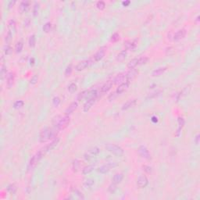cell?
Instances as JSON below:
<instances>
[{"label":"cell","mask_w":200,"mask_h":200,"mask_svg":"<svg viewBox=\"0 0 200 200\" xmlns=\"http://www.w3.org/2000/svg\"><path fill=\"white\" fill-rule=\"evenodd\" d=\"M58 133V130L56 128H45L42 130L39 135V141L42 143L46 142L48 140L56 138V135Z\"/></svg>","instance_id":"1"},{"label":"cell","mask_w":200,"mask_h":200,"mask_svg":"<svg viewBox=\"0 0 200 200\" xmlns=\"http://www.w3.org/2000/svg\"><path fill=\"white\" fill-rule=\"evenodd\" d=\"M70 119L69 116H65V117H61V116H57L54 120H53V125L54 128H56L58 131L64 130L70 124Z\"/></svg>","instance_id":"2"},{"label":"cell","mask_w":200,"mask_h":200,"mask_svg":"<svg viewBox=\"0 0 200 200\" xmlns=\"http://www.w3.org/2000/svg\"><path fill=\"white\" fill-rule=\"evenodd\" d=\"M46 152H45V150L43 149H42L40 151H38L35 155H34L31 158V159H30V161H29V163H28V170H33L35 166H36V165L38 164V163L42 159V158L45 156V154Z\"/></svg>","instance_id":"3"},{"label":"cell","mask_w":200,"mask_h":200,"mask_svg":"<svg viewBox=\"0 0 200 200\" xmlns=\"http://www.w3.org/2000/svg\"><path fill=\"white\" fill-rule=\"evenodd\" d=\"M105 148L106 149V150H108L109 152H110L111 153L118 156H121L124 154V150L121 147L115 145V144H112V143H108L106 145Z\"/></svg>","instance_id":"4"},{"label":"cell","mask_w":200,"mask_h":200,"mask_svg":"<svg viewBox=\"0 0 200 200\" xmlns=\"http://www.w3.org/2000/svg\"><path fill=\"white\" fill-rule=\"evenodd\" d=\"M138 155H139L141 157H142V158H144V159H145L149 160V159H151V158H152V157H151V154L149 153L148 149H147L145 146H144V145H140V146L138 147Z\"/></svg>","instance_id":"5"},{"label":"cell","mask_w":200,"mask_h":200,"mask_svg":"<svg viewBox=\"0 0 200 200\" xmlns=\"http://www.w3.org/2000/svg\"><path fill=\"white\" fill-rule=\"evenodd\" d=\"M117 166V163L116 162L109 163H106V164H105V165H103V166H100V167L98 168V171L99 173H101V174H106V173H108L112 168H114V167H116Z\"/></svg>","instance_id":"6"},{"label":"cell","mask_w":200,"mask_h":200,"mask_svg":"<svg viewBox=\"0 0 200 200\" xmlns=\"http://www.w3.org/2000/svg\"><path fill=\"white\" fill-rule=\"evenodd\" d=\"M98 96H95V97H93V98H88L87 99L86 103H84V106H83V110L84 112H88L90 110V109L92 107V106L94 105V103H95L96 99L98 98Z\"/></svg>","instance_id":"7"},{"label":"cell","mask_w":200,"mask_h":200,"mask_svg":"<svg viewBox=\"0 0 200 200\" xmlns=\"http://www.w3.org/2000/svg\"><path fill=\"white\" fill-rule=\"evenodd\" d=\"M100 150L98 147H93L91 149H90L84 155V157L85 159H90L91 158H92L93 156L98 155L99 153Z\"/></svg>","instance_id":"8"},{"label":"cell","mask_w":200,"mask_h":200,"mask_svg":"<svg viewBox=\"0 0 200 200\" xmlns=\"http://www.w3.org/2000/svg\"><path fill=\"white\" fill-rule=\"evenodd\" d=\"M148 183H149V180H148L147 177L145 175H141L140 177H138V178L137 180V186L139 188H145L147 186Z\"/></svg>","instance_id":"9"},{"label":"cell","mask_w":200,"mask_h":200,"mask_svg":"<svg viewBox=\"0 0 200 200\" xmlns=\"http://www.w3.org/2000/svg\"><path fill=\"white\" fill-rule=\"evenodd\" d=\"M137 45H138V41L135 39L128 40L124 43V45L127 50H134L137 47Z\"/></svg>","instance_id":"10"},{"label":"cell","mask_w":200,"mask_h":200,"mask_svg":"<svg viewBox=\"0 0 200 200\" xmlns=\"http://www.w3.org/2000/svg\"><path fill=\"white\" fill-rule=\"evenodd\" d=\"M138 70H136V69H131L128 73H126L125 74V77H126V81H132L134 78H135L136 77V76L138 75Z\"/></svg>","instance_id":"11"},{"label":"cell","mask_w":200,"mask_h":200,"mask_svg":"<svg viewBox=\"0 0 200 200\" xmlns=\"http://www.w3.org/2000/svg\"><path fill=\"white\" fill-rule=\"evenodd\" d=\"M105 54H106V49L105 48H101L94 55V56H93L94 61L95 62L100 61L105 56Z\"/></svg>","instance_id":"12"},{"label":"cell","mask_w":200,"mask_h":200,"mask_svg":"<svg viewBox=\"0 0 200 200\" xmlns=\"http://www.w3.org/2000/svg\"><path fill=\"white\" fill-rule=\"evenodd\" d=\"M90 63H91L90 60H82V61L79 62L78 64L75 66V70L77 71H81V70L86 69L87 67H88Z\"/></svg>","instance_id":"13"},{"label":"cell","mask_w":200,"mask_h":200,"mask_svg":"<svg viewBox=\"0 0 200 200\" xmlns=\"http://www.w3.org/2000/svg\"><path fill=\"white\" fill-rule=\"evenodd\" d=\"M186 35V30L185 29H180L178 30L174 35V42H178L184 38Z\"/></svg>","instance_id":"14"},{"label":"cell","mask_w":200,"mask_h":200,"mask_svg":"<svg viewBox=\"0 0 200 200\" xmlns=\"http://www.w3.org/2000/svg\"><path fill=\"white\" fill-rule=\"evenodd\" d=\"M129 85H130V82H129V81H125V82L121 84L118 86V88H117L116 93H117V95L122 94L123 92H124V91L129 88Z\"/></svg>","instance_id":"15"},{"label":"cell","mask_w":200,"mask_h":200,"mask_svg":"<svg viewBox=\"0 0 200 200\" xmlns=\"http://www.w3.org/2000/svg\"><path fill=\"white\" fill-rule=\"evenodd\" d=\"M114 84H122L126 81V77H125V74H117L114 80L112 81Z\"/></svg>","instance_id":"16"},{"label":"cell","mask_w":200,"mask_h":200,"mask_svg":"<svg viewBox=\"0 0 200 200\" xmlns=\"http://www.w3.org/2000/svg\"><path fill=\"white\" fill-rule=\"evenodd\" d=\"M6 85L8 87V88H10L14 82V79H15V74L13 72H9L7 73L6 75Z\"/></svg>","instance_id":"17"},{"label":"cell","mask_w":200,"mask_h":200,"mask_svg":"<svg viewBox=\"0 0 200 200\" xmlns=\"http://www.w3.org/2000/svg\"><path fill=\"white\" fill-rule=\"evenodd\" d=\"M77 108V103L76 102H73L72 103L70 104V106L66 109L65 110V114L66 116H70L71 114H73Z\"/></svg>","instance_id":"18"},{"label":"cell","mask_w":200,"mask_h":200,"mask_svg":"<svg viewBox=\"0 0 200 200\" xmlns=\"http://www.w3.org/2000/svg\"><path fill=\"white\" fill-rule=\"evenodd\" d=\"M113 81H107L105 84H103L101 88H100V91H99V93H102V94H104V93H106L108 91H110L113 86Z\"/></svg>","instance_id":"19"},{"label":"cell","mask_w":200,"mask_h":200,"mask_svg":"<svg viewBox=\"0 0 200 200\" xmlns=\"http://www.w3.org/2000/svg\"><path fill=\"white\" fill-rule=\"evenodd\" d=\"M59 138H55L50 144H49V145H46L45 148H43V149L45 150V152H49V151L53 149L57 145V144L59 143Z\"/></svg>","instance_id":"20"},{"label":"cell","mask_w":200,"mask_h":200,"mask_svg":"<svg viewBox=\"0 0 200 200\" xmlns=\"http://www.w3.org/2000/svg\"><path fill=\"white\" fill-rule=\"evenodd\" d=\"M136 103H137L136 99H131V100H129V101H128L127 103H125L122 106L121 109H122V110H128V109H130V108H131L133 106H135Z\"/></svg>","instance_id":"21"},{"label":"cell","mask_w":200,"mask_h":200,"mask_svg":"<svg viewBox=\"0 0 200 200\" xmlns=\"http://www.w3.org/2000/svg\"><path fill=\"white\" fill-rule=\"evenodd\" d=\"M177 122H178V124H179V127L176 131V134H175V136L176 137H179L180 136V134H181V131L182 129V128L184 127V124H185V121H184V119L181 117H179L178 119H177Z\"/></svg>","instance_id":"22"},{"label":"cell","mask_w":200,"mask_h":200,"mask_svg":"<svg viewBox=\"0 0 200 200\" xmlns=\"http://www.w3.org/2000/svg\"><path fill=\"white\" fill-rule=\"evenodd\" d=\"M29 6H30V3L28 1H23L21 3L19 6V11L21 13L27 12L29 9Z\"/></svg>","instance_id":"23"},{"label":"cell","mask_w":200,"mask_h":200,"mask_svg":"<svg viewBox=\"0 0 200 200\" xmlns=\"http://www.w3.org/2000/svg\"><path fill=\"white\" fill-rule=\"evenodd\" d=\"M166 70V66H162V67H159L157 69H156L155 70H153L152 75L153 77H156V76H159L162 74H163L165 71Z\"/></svg>","instance_id":"24"},{"label":"cell","mask_w":200,"mask_h":200,"mask_svg":"<svg viewBox=\"0 0 200 200\" xmlns=\"http://www.w3.org/2000/svg\"><path fill=\"white\" fill-rule=\"evenodd\" d=\"M8 31L11 33H14L16 31V21L13 19L8 22Z\"/></svg>","instance_id":"25"},{"label":"cell","mask_w":200,"mask_h":200,"mask_svg":"<svg viewBox=\"0 0 200 200\" xmlns=\"http://www.w3.org/2000/svg\"><path fill=\"white\" fill-rule=\"evenodd\" d=\"M138 59L136 58V59H133L131 61H129V63H128L127 66H128V68H129L131 70V69L135 68L136 66H138Z\"/></svg>","instance_id":"26"},{"label":"cell","mask_w":200,"mask_h":200,"mask_svg":"<svg viewBox=\"0 0 200 200\" xmlns=\"http://www.w3.org/2000/svg\"><path fill=\"white\" fill-rule=\"evenodd\" d=\"M95 167V164L88 165V166H85V167L82 170V174H84V175H85V174H90L91 171L94 170Z\"/></svg>","instance_id":"27"},{"label":"cell","mask_w":200,"mask_h":200,"mask_svg":"<svg viewBox=\"0 0 200 200\" xmlns=\"http://www.w3.org/2000/svg\"><path fill=\"white\" fill-rule=\"evenodd\" d=\"M123 178H124V175L122 174H117L114 175V177L113 178V183L117 184L122 181Z\"/></svg>","instance_id":"28"},{"label":"cell","mask_w":200,"mask_h":200,"mask_svg":"<svg viewBox=\"0 0 200 200\" xmlns=\"http://www.w3.org/2000/svg\"><path fill=\"white\" fill-rule=\"evenodd\" d=\"M94 184H95V180H93L92 178L85 179L83 182V184L85 188H91Z\"/></svg>","instance_id":"29"},{"label":"cell","mask_w":200,"mask_h":200,"mask_svg":"<svg viewBox=\"0 0 200 200\" xmlns=\"http://www.w3.org/2000/svg\"><path fill=\"white\" fill-rule=\"evenodd\" d=\"M127 55H128L127 50H123V51H121L119 54H117V61H122V60H124V59L126 58Z\"/></svg>","instance_id":"30"},{"label":"cell","mask_w":200,"mask_h":200,"mask_svg":"<svg viewBox=\"0 0 200 200\" xmlns=\"http://www.w3.org/2000/svg\"><path fill=\"white\" fill-rule=\"evenodd\" d=\"M88 92L89 91L86 90V91H83L81 92H80L77 95V100H79V101H81V100L84 99V98H87L88 95Z\"/></svg>","instance_id":"31"},{"label":"cell","mask_w":200,"mask_h":200,"mask_svg":"<svg viewBox=\"0 0 200 200\" xmlns=\"http://www.w3.org/2000/svg\"><path fill=\"white\" fill-rule=\"evenodd\" d=\"M80 166H81V163L78 159H75L73 163V165H72V168H73V170L74 172H77L80 169Z\"/></svg>","instance_id":"32"},{"label":"cell","mask_w":200,"mask_h":200,"mask_svg":"<svg viewBox=\"0 0 200 200\" xmlns=\"http://www.w3.org/2000/svg\"><path fill=\"white\" fill-rule=\"evenodd\" d=\"M0 74H1V78H2V80H3L5 77H6V75H7V74H6V66L4 65L3 63H2V66H1V72H0Z\"/></svg>","instance_id":"33"},{"label":"cell","mask_w":200,"mask_h":200,"mask_svg":"<svg viewBox=\"0 0 200 200\" xmlns=\"http://www.w3.org/2000/svg\"><path fill=\"white\" fill-rule=\"evenodd\" d=\"M35 43H36V38H35V35H32L29 38V40H28L29 46H30V47H34V46L35 45Z\"/></svg>","instance_id":"34"},{"label":"cell","mask_w":200,"mask_h":200,"mask_svg":"<svg viewBox=\"0 0 200 200\" xmlns=\"http://www.w3.org/2000/svg\"><path fill=\"white\" fill-rule=\"evenodd\" d=\"M23 47H24V44L22 42H18L16 45V47H15V51L17 53H20L21 52L22 49H23Z\"/></svg>","instance_id":"35"},{"label":"cell","mask_w":200,"mask_h":200,"mask_svg":"<svg viewBox=\"0 0 200 200\" xmlns=\"http://www.w3.org/2000/svg\"><path fill=\"white\" fill-rule=\"evenodd\" d=\"M39 6H40L39 3H35L34 7H33V15H34V17H37L38 16V11H39Z\"/></svg>","instance_id":"36"},{"label":"cell","mask_w":200,"mask_h":200,"mask_svg":"<svg viewBox=\"0 0 200 200\" xmlns=\"http://www.w3.org/2000/svg\"><path fill=\"white\" fill-rule=\"evenodd\" d=\"M24 103L22 101V100H17V101H16L14 104V107L15 109H21L24 106Z\"/></svg>","instance_id":"37"},{"label":"cell","mask_w":200,"mask_h":200,"mask_svg":"<svg viewBox=\"0 0 200 200\" xmlns=\"http://www.w3.org/2000/svg\"><path fill=\"white\" fill-rule=\"evenodd\" d=\"M149 58L147 56H142L138 58V65H143L145 64L148 61H149Z\"/></svg>","instance_id":"38"},{"label":"cell","mask_w":200,"mask_h":200,"mask_svg":"<svg viewBox=\"0 0 200 200\" xmlns=\"http://www.w3.org/2000/svg\"><path fill=\"white\" fill-rule=\"evenodd\" d=\"M96 6H97V8H98V10H104L105 7H106V3H105L103 1H98V2L96 3Z\"/></svg>","instance_id":"39"},{"label":"cell","mask_w":200,"mask_h":200,"mask_svg":"<svg viewBox=\"0 0 200 200\" xmlns=\"http://www.w3.org/2000/svg\"><path fill=\"white\" fill-rule=\"evenodd\" d=\"M51 27H52L51 23L48 22V23L45 24V25L43 26V31H44L45 33H49V32L50 31V30H51Z\"/></svg>","instance_id":"40"},{"label":"cell","mask_w":200,"mask_h":200,"mask_svg":"<svg viewBox=\"0 0 200 200\" xmlns=\"http://www.w3.org/2000/svg\"><path fill=\"white\" fill-rule=\"evenodd\" d=\"M7 191L11 194H14L17 191V188L14 184H10L7 188Z\"/></svg>","instance_id":"41"},{"label":"cell","mask_w":200,"mask_h":200,"mask_svg":"<svg viewBox=\"0 0 200 200\" xmlns=\"http://www.w3.org/2000/svg\"><path fill=\"white\" fill-rule=\"evenodd\" d=\"M111 42H117V41L120 40V35L118 33H114L112 36H111Z\"/></svg>","instance_id":"42"},{"label":"cell","mask_w":200,"mask_h":200,"mask_svg":"<svg viewBox=\"0 0 200 200\" xmlns=\"http://www.w3.org/2000/svg\"><path fill=\"white\" fill-rule=\"evenodd\" d=\"M60 103V98L59 97H54L53 99H52V105L55 106V107H57Z\"/></svg>","instance_id":"43"},{"label":"cell","mask_w":200,"mask_h":200,"mask_svg":"<svg viewBox=\"0 0 200 200\" xmlns=\"http://www.w3.org/2000/svg\"><path fill=\"white\" fill-rule=\"evenodd\" d=\"M76 90H77V85H76L74 83H72V84H70L68 86V91H69L70 93H74Z\"/></svg>","instance_id":"44"},{"label":"cell","mask_w":200,"mask_h":200,"mask_svg":"<svg viewBox=\"0 0 200 200\" xmlns=\"http://www.w3.org/2000/svg\"><path fill=\"white\" fill-rule=\"evenodd\" d=\"M12 37H13V33H11L10 31H8V32H7V34H6V38H5V41H6V44H8V43L11 41Z\"/></svg>","instance_id":"45"},{"label":"cell","mask_w":200,"mask_h":200,"mask_svg":"<svg viewBox=\"0 0 200 200\" xmlns=\"http://www.w3.org/2000/svg\"><path fill=\"white\" fill-rule=\"evenodd\" d=\"M72 70H73L72 66H71V65L67 66L66 68V70H65V76H66V77L70 76V75L71 74V73H72Z\"/></svg>","instance_id":"46"},{"label":"cell","mask_w":200,"mask_h":200,"mask_svg":"<svg viewBox=\"0 0 200 200\" xmlns=\"http://www.w3.org/2000/svg\"><path fill=\"white\" fill-rule=\"evenodd\" d=\"M117 94L116 93V91H114V92H112L109 96H108V100L110 102H111V101H114V100L117 97Z\"/></svg>","instance_id":"47"},{"label":"cell","mask_w":200,"mask_h":200,"mask_svg":"<svg viewBox=\"0 0 200 200\" xmlns=\"http://www.w3.org/2000/svg\"><path fill=\"white\" fill-rule=\"evenodd\" d=\"M38 76L37 74H35V75H34V76L31 77V81H30V83H31V84H35L38 82Z\"/></svg>","instance_id":"48"},{"label":"cell","mask_w":200,"mask_h":200,"mask_svg":"<svg viewBox=\"0 0 200 200\" xmlns=\"http://www.w3.org/2000/svg\"><path fill=\"white\" fill-rule=\"evenodd\" d=\"M160 93H161V91H155L150 93V94L149 95L148 98H154V97H156V96H158Z\"/></svg>","instance_id":"49"},{"label":"cell","mask_w":200,"mask_h":200,"mask_svg":"<svg viewBox=\"0 0 200 200\" xmlns=\"http://www.w3.org/2000/svg\"><path fill=\"white\" fill-rule=\"evenodd\" d=\"M12 48L10 46V45H6L4 49V52H5V54L6 55H10L11 52H12Z\"/></svg>","instance_id":"50"},{"label":"cell","mask_w":200,"mask_h":200,"mask_svg":"<svg viewBox=\"0 0 200 200\" xmlns=\"http://www.w3.org/2000/svg\"><path fill=\"white\" fill-rule=\"evenodd\" d=\"M142 168H143L144 171H145L146 173H148V174H151L152 173V167L151 166H147V165H144L142 166Z\"/></svg>","instance_id":"51"},{"label":"cell","mask_w":200,"mask_h":200,"mask_svg":"<svg viewBox=\"0 0 200 200\" xmlns=\"http://www.w3.org/2000/svg\"><path fill=\"white\" fill-rule=\"evenodd\" d=\"M116 189H117V186H116V184H114V183H113L112 184H110V187H109V191H110L111 193H114Z\"/></svg>","instance_id":"52"},{"label":"cell","mask_w":200,"mask_h":200,"mask_svg":"<svg viewBox=\"0 0 200 200\" xmlns=\"http://www.w3.org/2000/svg\"><path fill=\"white\" fill-rule=\"evenodd\" d=\"M74 194L79 198H82V199H84V195H83V194L81 192V191H79L78 190H77V189H75L74 190Z\"/></svg>","instance_id":"53"},{"label":"cell","mask_w":200,"mask_h":200,"mask_svg":"<svg viewBox=\"0 0 200 200\" xmlns=\"http://www.w3.org/2000/svg\"><path fill=\"white\" fill-rule=\"evenodd\" d=\"M199 139H200V135L198 134V135L195 136V139H194V142H195V143L196 145H198V144H199Z\"/></svg>","instance_id":"54"},{"label":"cell","mask_w":200,"mask_h":200,"mask_svg":"<svg viewBox=\"0 0 200 200\" xmlns=\"http://www.w3.org/2000/svg\"><path fill=\"white\" fill-rule=\"evenodd\" d=\"M15 3H16V1H10V2L9 3V4H8V7H9V8H11V7L15 4Z\"/></svg>","instance_id":"55"},{"label":"cell","mask_w":200,"mask_h":200,"mask_svg":"<svg viewBox=\"0 0 200 200\" xmlns=\"http://www.w3.org/2000/svg\"><path fill=\"white\" fill-rule=\"evenodd\" d=\"M130 3H131V2H130V1H124V2H123V3H122V4H123L124 6H128Z\"/></svg>","instance_id":"56"},{"label":"cell","mask_w":200,"mask_h":200,"mask_svg":"<svg viewBox=\"0 0 200 200\" xmlns=\"http://www.w3.org/2000/svg\"><path fill=\"white\" fill-rule=\"evenodd\" d=\"M29 24H30V20H29V18H28V19L26 20L25 23H24V25H25L26 27H28V26H29Z\"/></svg>","instance_id":"57"},{"label":"cell","mask_w":200,"mask_h":200,"mask_svg":"<svg viewBox=\"0 0 200 200\" xmlns=\"http://www.w3.org/2000/svg\"><path fill=\"white\" fill-rule=\"evenodd\" d=\"M34 61H35V59H34V58H32V59H31V65L34 64Z\"/></svg>","instance_id":"58"},{"label":"cell","mask_w":200,"mask_h":200,"mask_svg":"<svg viewBox=\"0 0 200 200\" xmlns=\"http://www.w3.org/2000/svg\"><path fill=\"white\" fill-rule=\"evenodd\" d=\"M196 21H199V16H198V17H197V18H196Z\"/></svg>","instance_id":"59"}]
</instances>
